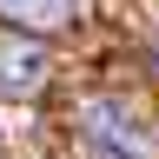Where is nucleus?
<instances>
[{
    "instance_id": "nucleus-3",
    "label": "nucleus",
    "mask_w": 159,
    "mask_h": 159,
    "mask_svg": "<svg viewBox=\"0 0 159 159\" xmlns=\"http://www.w3.org/2000/svg\"><path fill=\"white\" fill-rule=\"evenodd\" d=\"M7 20H27V27H66L80 20V0H0Z\"/></svg>"
},
{
    "instance_id": "nucleus-2",
    "label": "nucleus",
    "mask_w": 159,
    "mask_h": 159,
    "mask_svg": "<svg viewBox=\"0 0 159 159\" xmlns=\"http://www.w3.org/2000/svg\"><path fill=\"white\" fill-rule=\"evenodd\" d=\"M40 80H47V53L40 47H0V99H27L40 93Z\"/></svg>"
},
{
    "instance_id": "nucleus-1",
    "label": "nucleus",
    "mask_w": 159,
    "mask_h": 159,
    "mask_svg": "<svg viewBox=\"0 0 159 159\" xmlns=\"http://www.w3.org/2000/svg\"><path fill=\"white\" fill-rule=\"evenodd\" d=\"M80 146L86 159H146V133L126 99H86L80 106Z\"/></svg>"
}]
</instances>
